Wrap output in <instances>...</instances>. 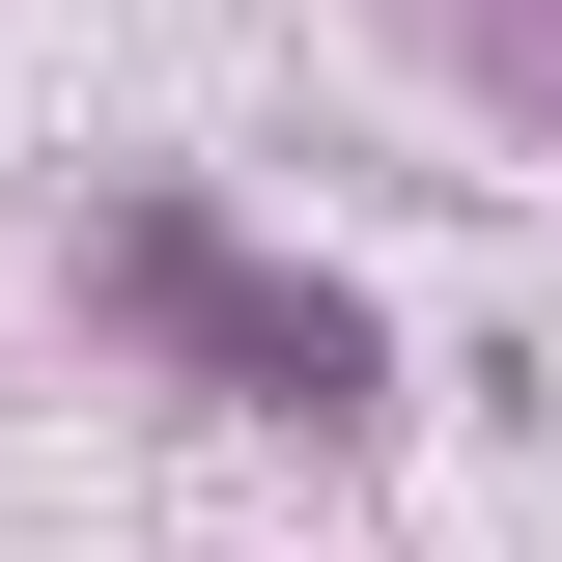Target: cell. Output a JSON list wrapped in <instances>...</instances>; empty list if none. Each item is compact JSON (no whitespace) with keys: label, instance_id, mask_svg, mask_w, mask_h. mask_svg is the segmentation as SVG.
<instances>
[{"label":"cell","instance_id":"cell-1","mask_svg":"<svg viewBox=\"0 0 562 562\" xmlns=\"http://www.w3.org/2000/svg\"><path fill=\"white\" fill-rule=\"evenodd\" d=\"M113 310H169L198 366H254V394H310V422H366V310L281 281V254H225V225H113Z\"/></svg>","mask_w":562,"mask_h":562}]
</instances>
